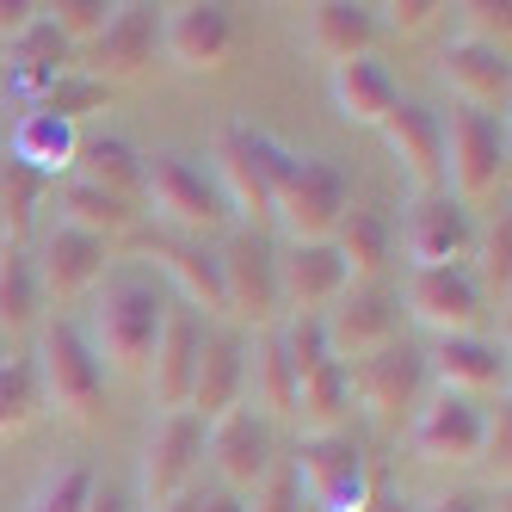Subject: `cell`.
I'll list each match as a JSON object with an SVG mask.
<instances>
[{
    "label": "cell",
    "mask_w": 512,
    "mask_h": 512,
    "mask_svg": "<svg viewBox=\"0 0 512 512\" xmlns=\"http://www.w3.org/2000/svg\"><path fill=\"white\" fill-rule=\"evenodd\" d=\"M438 0H383V7H371V19H377V31H395V38H420V31H432L438 25Z\"/></svg>",
    "instance_id": "ee69618b"
},
{
    "label": "cell",
    "mask_w": 512,
    "mask_h": 512,
    "mask_svg": "<svg viewBox=\"0 0 512 512\" xmlns=\"http://www.w3.org/2000/svg\"><path fill=\"white\" fill-rule=\"evenodd\" d=\"M186 512H247V506H241L235 494H223V488H210V494H192Z\"/></svg>",
    "instance_id": "f907efd6"
},
{
    "label": "cell",
    "mask_w": 512,
    "mask_h": 512,
    "mask_svg": "<svg viewBox=\"0 0 512 512\" xmlns=\"http://www.w3.org/2000/svg\"><path fill=\"white\" fill-rule=\"evenodd\" d=\"M149 260L161 266V278L186 297V309L204 315H223V272H216V247L210 241H179V235H155L149 241Z\"/></svg>",
    "instance_id": "603a6c76"
},
{
    "label": "cell",
    "mask_w": 512,
    "mask_h": 512,
    "mask_svg": "<svg viewBox=\"0 0 512 512\" xmlns=\"http://www.w3.org/2000/svg\"><path fill=\"white\" fill-rule=\"evenodd\" d=\"M198 352H204V321L192 309H167L161 315V334H155V352H149V364H142V389H149V401H155L161 414L186 408Z\"/></svg>",
    "instance_id": "ffe728a7"
},
{
    "label": "cell",
    "mask_w": 512,
    "mask_h": 512,
    "mask_svg": "<svg viewBox=\"0 0 512 512\" xmlns=\"http://www.w3.org/2000/svg\"><path fill=\"white\" fill-rule=\"evenodd\" d=\"M38 278H31V253L25 247H0V334H38Z\"/></svg>",
    "instance_id": "836d02e7"
},
{
    "label": "cell",
    "mask_w": 512,
    "mask_h": 512,
    "mask_svg": "<svg viewBox=\"0 0 512 512\" xmlns=\"http://www.w3.org/2000/svg\"><path fill=\"white\" fill-rule=\"evenodd\" d=\"M475 290H482V303L506 309V290H512V223H506V210L482 235V278H475Z\"/></svg>",
    "instance_id": "ab89813d"
},
{
    "label": "cell",
    "mask_w": 512,
    "mask_h": 512,
    "mask_svg": "<svg viewBox=\"0 0 512 512\" xmlns=\"http://www.w3.org/2000/svg\"><path fill=\"white\" fill-rule=\"evenodd\" d=\"M482 420H488V414L475 408L469 395H445V389H438L432 401H420V408H414L408 445H414V457L432 463V469H463V463L482 457Z\"/></svg>",
    "instance_id": "9a60e30c"
},
{
    "label": "cell",
    "mask_w": 512,
    "mask_h": 512,
    "mask_svg": "<svg viewBox=\"0 0 512 512\" xmlns=\"http://www.w3.org/2000/svg\"><path fill=\"white\" fill-rule=\"evenodd\" d=\"M56 223H68V229H81V235H93V241L112 247L118 235L136 229V204L130 198H112V192H99V186H87V179L68 173L62 186H56Z\"/></svg>",
    "instance_id": "f546056e"
},
{
    "label": "cell",
    "mask_w": 512,
    "mask_h": 512,
    "mask_svg": "<svg viewBox=\"0 0 512 512\" xmlns=\"http://www.w3.org/2000/svg\"><path fill=\"white\" fill-rule=\"evenodd\" d=\"M401 247H408V266H463V260H475V223H469L463 204L432 192V198L408 204Z\"/></svg>",
    "instance_id": "44dd1931"
},
{
    "label": "cell",
    "mask_w": 512,
    "mask_h": 512,
    "mask_svg": "<svg viewBox=\"0 0 512 512\" xmlns=\"http://www.w3.org/2000/svg\"><path fill=\"white\" fill-rule=\"evenodd\" d=\"M31 19H38V0H0V50H7Z\"/></svg>",
    "instance_id": "c3c4849f"
},
{
    "label": "cell",
    "mask_w": 512,
    "mask_h": 512,
    "mask_svg": "<svg viewBox=\"0 0 512 512\" xmlns=\"http://www.w3.org/2000/svg\"><path fill=\"white\" fill-rule=\"evenodd\" d=\"M426 377H438L445 395H488V389H506V352L482 334H457V340H438L426 352Z\"/></svg>",
    "instance_id": "cb8c5ba5"
},
{
    "label": "cell",
    "mask_w": 512,
    "mask_h": 512,
    "mask_svg": "<svg viewBox=\"0 0 512 512\" xmlns=\"http://www.w3.org/2000/svg\"><path fill=\"white\" fill-rule=\"evenodd\" d=\"M13 62H50V68H68V44L44 25V13H38V19H31L19 38L7 44V68H13Z\"/></svg>",
    "instance_id": "f6af8a7d"
},
{
    "label": "cell",
    "mask_w": 512,
    "mask_h": 512,
    "mask_svg": "<svg viewBox=\"0 0 512 512\" xmlns=\"http://www.w3.org/2000/svg\"><path fill=\"white\" fill-rule=\"evenodd\" d=\"M327 93H334V118L352 124V130H377V124L395 112V99H401L395 75H389L383 62H371V56L340 62L334 81H327Z\"/></svg>",
    "instance_id": "484cf974"
},
{
    "label": "cell",
    "mask_w": 512,
    "mask_h": 512,
    "mask_svg": "<svg viewBox=\"0 0 512 512\" xmlns=\"http://www.w3.org/2000/svg\"><path fill=\"white\" fill-rule=\"evenodd\" d=\"M445 13H457V38L463 44H488V50L512 44V7L506 0H463V7H445Z\"/></svg>",
    "instance_id": "60d3db41"
},
{
    "label": "cell",
    "mask_w": 512,
    "mask_h": 512,
    "mask_svg": "<svg viewBox=\"0 0 512 512\" xmlns=\"http://www.w3.org/2000/svg\"><path fill=\"white\" fill-rule=\"evenodd\" d=\"M204 463V420L192 408L155 414L149 438H142V506L161 512L192 494V475Z\"/></svg>",
    "instance_id": "ba28073f"
},
{
    "label": "cell",
    "mask_w": 512,
    "mask_h": 512,
    "mask_svg": "<svg viewBox=\"0 0 512 512\" xmlns=\"http://www.w3.org/2000/svg\"><path fill=\"white\" fill-rule=\"evenodd\" d=\"M68 75V68H50V62H13L7 75H0V93H7V105H25V112H38V99Z\"/></svg>",
    "instance_id": "7bdbcfd3"
},
{
    "label": "cell",
    "mask_w": 512,
    "mask_h": 512,
    "mask_svg": "<svg viewBox=\"0 0 512 512\" xmlns=\"http://www.w3.org/2000/svg\"><path fill=\"white\" fill-rule=\"evenodd\" d=\"M438 149H445V198L451 204H488L506 186V118L488 112H451L438 124Z\"/></svg>",
    "instance_id": "5b68a950"
},
{
    "label": "cell",
    "mask_w": 512,
    "mask_h": 512,
    "mask_svg": "<svg viewBox=\"0 0 512 512\" xmlns=\"http://www.w3.org/2000/svg\"><path fill=\"white\" fill-rule=\"evenodd\" d=\"M105 99H112V87H99L93 75H81V68H68V75L38 99V112L62 118V124H81L87 112H105Z\"/></svg>",
    "instance_id": "f35d334b"
},
{
    "label": "cell",
    "mask_w": 512,
    "mask_h": 512,
    "mask_svg": "<svg viewBox=\"0 0 512 512\" xmlns=\"http://www.w3.org/2000/svg\"><path fill=\"white\" fill-rule=\"evenodd\" d=\"M290 475H297V494H303L309 512H364V500H371V488H377L371 463H364V451L346 432L303 438Z\"/></svg>",
    "instance_id": "8992f818"
},
{
    "label": "cell",
    "mask_w": 512,
    "mask_h": 512,
    "mask_svg": "<svg viewBox=\"0 0 512 512\" xmlns=\"http://www.w3.org/2000/svg\"><path fill=\"white\" fill-rule=\"evenodd\" d=\"M75 155H81V130L50 118V112H25L7 136V161L31 167L38 179H68L75 173Z\"/></svg>",
    "instance_id": "4316f807"
},
{
    "label": "cell",
    "mask_w": 512,
    "mask_h": 512,
    "mask_svg": "<svg viewBox=\"0 0 512 512\" xmlns=\"http://www.w3.org/2000/svg\"><path fill=\"white\" fill-rule=\"evenodd\" d=\"M204 457L216 463V475H223V494L241 500V494L260 488L272 475V463H278L272 457V426L241 401V408H229L223 420L204 426Z\"/></svg>",
    "instance_id": "2e32d148"
},
{
    "label": "cell",
    "mask_w": 512,
    "mask_h": 512,
    "mask_svg": "<svg viewBox=\"0 0 512 512\" xmlns=\"http://www.w3.org/2000/svg\"><path fill=\"white\" fill-rule=\"evenodd\" d=\"M278 346L290 358V371H297V383L309 371H321L327 364V340H321V315H284L278 321Z\"/></svg>",
    "instance_id": "b9f144b4"
},
{
    "label": "cell",
    "mask_w": 512,
    "mask_h": 512,
    "mask_svg": "<svg viewBox=\"0 0 512 512\" xmlns=\"http://www.w3.org/2000/svg\"><path fill=\"white\" fill-rule=\"evenodd\" d=\"M364 512H401V494L377 482V488H371V500H364Z\"/></svg>",
    "instance_id": "f5cc1de1"
},
{
    "label": "cell",
    "mask_w": 512,
    "mask_h": 512,
    "mask_svg": "<svg viewBox=\"0 0 512 512\" xmlns=\"http://www.w3.org/2000/svg\"><path fill=\"white\" fill-rule=\"evenodd\" d=\"M235 50V19L210 0H179L161 7V62H173L179 75H216Z\"/></svg>",
    "instance_id": "e0dca14e"
},
{
    "label": "cell",
    "mask_w": 512,
    "mask_h": 512,
    "mask_svg": "<svg viewBox=\"0 0 512 512\" xmlns=\"http://www.w3.org/2000/svg\"><path fill=\"white\" fill-rule=\"evenodd\" d=\"M420 512H488V506H482V494H432Z\"/></svg>",
    "instance_id": "681fc988"
},
{
    "label": "cell",
    "mask_w": 512,
    "mask_h": 512,
    "mask_svg": "<svg viewBox=\"0 0 512 512\" xmlns=\"http://www.w3.org/2000/svg\"><path fill=\"white\" fill-rule=\"evenodd\" d=\"M93 488H99V482H93L87 463H56L44 482L31 488V506H25V512H81V506L93 500Z\"/></svg>",
    "instance_id": "74e56055"
},
{
    "label": "cell",
    "mask_w": 512,
    "mask_h": 512,
    "mask_svg": "<svg viewBox=\"0 0 512 512\" xmlns=\"http://www.w3.org/2000/svg\"><path fill=\"white\" fill-rule=\"evenodd\" d=\"M438 81L457 93L463 112H488V118H500L506 99H512V62H506V50L451 38L445 56H438Z\"/></svg>",
    "instance_id": "7402d4cb"
},
{
    "label": "cell",
    "mask_w": 512,
    "mask_h": 512,
    "mask_svg": "<svg viewBox=\"0 0 512 512\" xmlns=\"http://www.w3.org/2000/svg\"><path fill=\"white\" fill-rule=\"evenodd\" d=\"M31 253V278H38V297L44 303H75V297H93V284L112 272V247L68 229V223H50L38 235V247Z\"/></svg>",
    "instance_id": "4fadbf2b"
},
{
    "label": "cell",
    "mask_w": 512,
    "mask_h": 512,
    "mask_svg": "<svg viewBox=\"0 0 512 512\" xmlns=\"http://www.w3.org/2000/svg\"><path fill=\"white\" fill-rule=\"evenodd\" d=\"M253 512H309L303 494H297V475H290V463H272V475L253 488Z\"/></svg>",
    "instance_id": "bcb514c9"
},
{
    "label": "cell",
    "mask_w": 512,
    "mask_h": 512,
    "mask_svg": "<svg viewBox=\"0 0 512 512\" xmlns=\"http://www.w3.org/2000/svg\"><path fill=\"white\" fill-rule=\"evenodd\" d=\"M161 56V7H149V0H118L112 19H105V31L87 44V68L81 75H93L99 87H118V81H142Z\"/></svg>",
    "instance_id": "8fae6325"
},
{
    "label": "cell",
    "mask_w": 512,
    "mask_h": 512,
    "mask_svg": "<svg viewBox=\"0 0 512 512\" xmlns=\"http://www.w3.org/2000/svg\"><path fill=\"white\" fill-rule=\"evenodd\" d=\"M247 389H253L247 408L260 414V420H290V408H297V371H290V358L278 346V327L253 340V352H247Z\"/></svg>",
    "instance_id": "1f68e13d"
},
{
    "label": "cell",
    "mask_w": 512,
    "mask_h": 512,
    "mask_svg": "<svg viewBox=\"0 0 512 512\" xmlns=\"http://www.w3.org/2000/svg\"><path fill=\"white\" fill-rule=\"evenodd\" d=\"M142 204H149L155 223L167 235H179V241H210L216 229L229 223V210H223V198H216L210 173L192 167L186 155H173V149L142 155Z\"/></svg>",
    "instance_id": "277c9868"
},
{
    "label": "cell",
    "mask_w": 512,
    "mask_h": 512,
    "mask_svg": "<svg viewBox=\"0 0 512 512\" xmlns=\"http://www.w3.org/2000/svg\"><path fill=\"white\" fill-rule=\"evenodd\" d=\"M44 192H50V179H38L31 167L0 155V247H25L31 223H38Z\"/></svg>",
    "instance_id": "e575fe53"
},
{
    "label": "cell",
    "mask_w": 512,
    "mask_h": 512,
    "mask_svg": "<svg viewBox=\"0 0 512 512\" xmlns=\"http://www.w3.org/2000/svg\"><path fill=\"white\" fill-rule=\"evenodd\" d=\"M401 303H408V315L426 327L432 340L475 334L482 315H488L469 266H408V278H401Z\"/></svg>",
    "instance_id": "30bf717a"
},
{
    "label": "cell",
    "mask_w": 512,
    "mask_h": 512,
    "mask_svg": "<svg viewBox=\"0 0 512 512\" xmlns=\"http://www.w3.org/2000/svg\"><path fill=\"white\" fill-rule=\"evenodd\" d=\"M506 457H512V408L500 401V414L482 420V457H475V463H488L500 482H506Z\"/></svg>",
    "instance_id": "7dc6e473"
},
{
    "label": "cell",
    "mask_w": 512,
    "mask_h": 512,
    "mask_svg": "<svg viewBox=\"0 0 512 512\" xmlns=\"http://www.w3.org/2000/svg\"><path fill=\"white\" fill-rule=\"evenodd\" d=\"M290 420H297L303 438H334V432H346V420H352V377H346V364L327 358L321 371H309L297 383V408H290Z\"/></svg>",
    "instance_id": "4dcf8cb0"
},
{
    "label": "cell",
    "mask_w": 512,
    "mask_h": 512,
    "mask_svg": "<svg viewBox=\"0 0 512 512\" xmlns=\"http://www.w3.org/2000/svg\"><path fill=\"white\" fill-rule=\"evenodd\" d=\"M395 327H401V303L389 297L383 284H352L346 297L321 315V340L334 364H364L371 352L395 346Z\"/></svg>",
    "instance_id": "5bb4252c"
},
{
    "label": "cell",
    "mask_w": 512,
    "mask_h": 512,
    "mask_svg": "<svg viewBox=\"0 0 512 512\" xmlns=\"http://www.w3.org/2000/svg\"><path fill=\"white\" fill-rule=\"evenodd\" d=\"M186 500H192V494H186ZM186 500H173V506H161V512H186Z\"/></svg>",
    "instance_id": "db71d44e"
},
{
    "label": "cell",
    "mask_w": 512,
    "mask_h": 512,
    "mask_svg": "<svg viewBox=\"0 0 512 512\" xmlns=\"http://www.w3.org/2000/svg\"><path fill=\"white\" fill-rule=\"evenodd\" d=\"M81 512H130V500H124L118 488H93V500H87Z\"/></svg>",
    "instance_id": "816d5d0a"
},
{
    "label": "cell",
    "mask_w": 512,
    "mask_h": 512,
    "mask_svg": "<svg viewBox=\"0 0 512 512\" xmlns=\"http://www.w3.org/2000/svg\"><path fill=\"white\" fill-rule=\"evenodd\" d=\"M389 216L383 210H364V204H352L346 216H340V229H334V260H340V272H346V284H377L383 278V266H389Z\"/></svg>",
    "instance_id": "f1b7e54d"
},
{
    "label": "cell",
    "mask_w": 512,
    "mask_h": 512,
    "mask_svg": "<svg viewBox=\"0 0 512 512\" xmlns=\"http://www.w3.org/2000/svg\"><path fill=\"white\" fill-rule=\"evenodd\" d=\"M31 377H38V401L44 414L68 420V426H93L105 414V371L87 352L81 327L68 315L38 321V346H31Z\"/></svg>",
    "instance_id": "3957f363"
},
{
    "label": "cell",
    "mask_w": 512,
    "mask_h": 512,
    "mask_svg": "<svg viewBox=\"0 0 512 512\" xmlns=\"http://www.w3.org/2000/svg\"><path fill=\"white\" fill-rule=\"evenodd\" d=\"M438 118L432 105L420 99H395V112L377 124L383 136V149L395 161V173L414 186V198H432V192H445V149H438Z\"/></svg>",
    "instance_id": "ac0fdd59"
},
{
    "label": "cell",
    "mask_w": 512,
    "mask_h": 512,
    "mask_svg": "<svg viewBox=\"0 0 512 512\" xmlns=\"http://www.w3.org/2000/svg\"><path fill=\"white\" fill-rule=\"evenodd\" d=\"M272 266H278V309L284 315H327L352 290L327 241H284V247H272Z\"/></svg>",
    "instance_id": "d6986e66"
},
{
    "label": "cell",
    "mask_w": 512,
    "mask_h": 512,
    "mask_svg": "<svg viewBox=\"0 0 512 512\" xmlns=\"http://www.w3.org/2000/svg\"><path fill=\"white\" fill-rule=\"evenodd\" d=\"M216 272H223V315L253 327V334H272L284 321L278 309V266H272V241L266 235H229L216 247Z\"/></svg>",
    "instance_id": "52a82bcc"
},
{
    "label": "cell",
    "mask_w": 512,
    "mask_h": 512,
    "mask_svg": "<svg viewBox=\"0 0 512 512\" xmlns=\"http://www.w3.org/2000/svg\"><path fill=\"white\" fill-rule=\"evenodd\" d=\"M161 315H167L161 284L136 266H112L93 284L87 321H75V327H81V340L99 358L105 377H142V364L155 352V334H161Z\"/></svg>",
    "instance_id": "6da1fadb"
},
{
    "label": "cell",
    "mask_w": 512,
    "mask_h": 512,
    "mask_svg": "<svg viewBox=\"0 0 512 512\" xmlns=\"http://www.w3.org/2000/svg\"><path fill=\"white\" fill-rule=\"evenodd\" d=\"M346 377H352V401L377 426H401V420H414L420 395H426V352L395 340V346L371 352L364 364H346Z\"/></svg>",
    "instance_id": "7c38bea8"
},
{
    "label": "cell",
    "mask_w": 512,
    "mask_h": 512,
    "mask_svg": "<svg viewBox=\"0 0 512 512\" xmlns=\"http://www.w3.org/2000/svg\"><path fill=\"white\" fill-rule=\"evenodd\" d=\"M210 186L229 216H241L247 235L272 223V192H266V161H260V130L247 124H216L210 136Z\"/></svg>",
    "instance_id": "9c48e42d"
},
{
    "label": "cell",
    "mask_w": 512,
    "mask_h": 512,
    "mask_svg": "<svg viewBox=\"0 0 512 512\" xmlns=\"http://www.w3.org/2000/svg\"><path fill=\"white\" fill-rule=\"evenodd\" d=\"M241 389H247V346L235 334H204V352H198L186 408L210 426V420H223L229 408H241Z\"/></svg>",
    "instance_id": "d4e9b609"
},
{
    "label": "cell",
    "mask_w": 512,
    "mask_h": 512,
    "mask_svg": "<svg viewBox=\"0 0 512 512\" xmlns=\"http://www.w3.org/2000/svg\"><path fill=\"white\" fill-rule=\"evenodd\" d=\"M38 414H44V401H38L31 358H7V364H0V438H19Z\"/></svg>",
    "instance_id": "d590c367"
},
{
    "label": "cell",
    "mask_w": 512,
    "mask_h": 512,
    "mask_svg": "<svg viewBox=\"0 0 512 512\" xmlns=\"http://www.w3.org/2000/svg\"><path fill=\"white\" fill-rule=\"evenodd\" d=\"M75 179H87V186L136 204L142 198V155L130 149L124 136H93V142H81V155H75Z\"/></svg>",
    "instance_id": "d6a6232c"
},
{
    "label": "cell",
    "mask_w": 512,
    "mask_h": 512,
    "mask_svg": "<svg viewBox=\"0 0 512 512\" xmlns=\"http://www.w3.org/2000/svg\"><path fill=\"white\" fill-rule=\"evenodd\" d=\"M38 13H44V25L68 50H87L105 31V19H112V0H50V7H38Z\"/></svg>",
    "instance_id": "8d00e7d4"
},
{
    "label": "cell",
    "mask_w": 512,
    "mask_h": 512,
    "mask_svg": "<svg viewBox=\"0 0 512 512\" xmlns=\"http://www.w3.org/2000/svg\"><path fill=\"white\" fill-rule=\"evenodd\" d=\"M303 38L321 62H358V56H371L377 44V19L371 7H352V0H321V7H309L303 19Z\"/></svg>",
    "instance_id": "83f0119b"
},
{
    "label": "cell",
    "mask_w": 512,
    "mask_h": 512,
    "mask_svg": "<svg viewBox=\"0 0 512 512\" xmlns=\"http://www.w3.org/2000/svg\"><path fill=\"white\" fill-rule=\"evenodd\" d=\"M260 161H266L272 223L284 229V241H334L340 216L352 210L346 173L315 161V155L284 149V142H272V136H260Z\"/></svg>",
    "instance_id": "7a4b0ae2"
}]
</instances>
